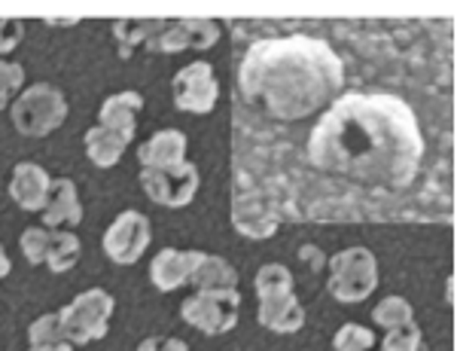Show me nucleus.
Segmentation results:
<instances>
[{"mask_svg":"<svg viewBox=\"0 0 457 351\" xmlns=\"http://www.w3.org/2000/svg\"><path fill=\"white\" fill-rule=\"evenodd\" d=\"M454 40L439 21H348V79L293 126L232 129V226L452 223Z\"/></svg>","mask_w":457,"mask_h":351,"instance_id":"1","label":"nucleus"},{"mask_svg":"<svg viewBox=\"0 0 457 351\" xmlns=\"http://www.w3.org/2000/svg\"><path fill=\"white\" fill-rule=\"evenodd\" d=\"M12 126L25 138H46L68 120V98L53 83H34L10 104Z\"/></svg>","mask_w":457,"mask_h":351,"instance_id":"2","label":"nucleus"},{"mask_svg":"<svg viewBox=\"0 0 457 351\" xmlns=\"http://www.w3.org/2000/svg\"><path fill=\"white\" fill-rule=\"evenodd\" d=\"M329 294H333L338 303L353 305L363 303L366 297L375 294L378 288V260L370 247H345L329 257Z\"/></svg>","mask_w":457,"mask_h":351,"instance_id":"3","label":"nucleus"},{"mask_svg":"<svg viewBox=\"0 0 457 351\" xmlns=\"http://www.w3.org/2000/svg\"><path fill=\"white\" fill-rule=\"evenodd\" d=\"M113 309H116L113 297L101 288H88L83 294H77L62 312H58L64 339H68L71 346H88V342L104 339L110 330Z\"/></svg>","mask_w":457,"mask_h":351,"instance_id":"4","label":"nucleus"},{"mask_svg":"<svg viewBox=\"0 0 457 351\" xmlns=\"http://www.w3.org/2000/svg\"><path fill=\"white\" fill-rule=\"evenodd\" d=\"M180 314L189 327H195V330H202L208 336L228 333L235 324H238L241 294H238V288L195 290L193 297L183 299Z\"/></svg>","mask_w":457,"mask_h":351,"instance_id":"5","label":"nucleus"},{"mask_svg":"<svg viewBox=\"0 0 457 351\" xmlns=\"http://www.w3.org/2000/svg\"><path fill=\"white\" fill-rule=\"evenodd\" d=\"M141 187L153 202L162 208H187L195 199L202 178L193 163H174L162 168H144L141 171Z\"/></svg>","mask_w":457,"mask_h":351,"instance_id":"6","label":"nucleus"},{"mask_svg":"<svg viewBox=\"0 0 457 351\" xmlns=\"http://www.w3.org/2000/svg\"><path fill=\"white\" fill-rule=\"evenodd\" d=\"M174 107L183 113H211L220 101V79L211 62H193L171 79Z\"/></svg>","mask_w":457,"mask_h":351,"instance_id":"7","label":"nucleus"},{"mask_svg":"<svg viewBox=\"0 0 457 351\" xmlns=\"http://www.w3.org/2000/svg\"><path fill=\"white\" fill-rule=\"evenodd\" d=\"M153 226L141 211H122L104 232V254L116 266H135L144 257V251L150 247Z\"/></svg>","mask_w":457,"mask_h":351,"instance_id":"8","label":"nucleus"},{"mask_svg":"<svg viewBox=\"0 0 457 351\" xmlns=\"http://www.w3.org/2000/svg\"><path fill=\"white\" fill-rule=\"evenodd\" d=\"M220 40V25L211 19H177L162 21L159 31L144 43L153 53H187V49H211Z\"/></svg>","mask_w":457,"mask_h":351,"instance_id":"9","label":"nucleus"},{"mask_svg":"<svg viewBox=\"0 0 457 351\" xmlns=\"http://www.w3.org/2000/svg\"><path fill=\"white\" fill-rule=\"evenodd\" d=\"M198 260H202V251L162 247V251L150 263V281H153V288L162 290V294L180 290L183 284H189V278H193Z\"/></svg>","mask_w":457,"mask_h":351,"instance_id":"10","label":"nucleus"},{"mask_svg":"<svg viewBox=\"0 0 457 351\" xmlns=\"http://www.w3.org/2000/svg\"><path fill=\"white\" fill-rule=\"evenodd\" d=\"M79 223H83V202H79L77 184L71 178L53 180L46 208H43V226L46 230H73Z\"/></svg>","mask_w":457,"mask_h":351,"instance_id":"11","label":"nucleus"},{"mask_svg":"<svg viewBox=\"0 0 457 351\" xmlns=\"http://www.w3.org/2000/svg\"><path fill=\"white\" fill-rule=\"evenodd\" d=\"M49 187L53 178L43 165L37 163H19L12 168V180H10V196L19 208L25 211H43L49 199Z\"/></svg>","mask_w":457,"mask_h":351,"instance_id":"12","label":"nucleus"},{"mask_svg":"<svg viewBox=\"0 0 457 351\" xmlns=\"http://www.w3.org/2000/svg\"><path fill=\"white\" fill-rule=\"evenodd\" d=\"M144 111V95L141 92H116V95H107L104 104L98 111V122L113 131H120L125 141L131 144L137 131V116Z\"/></svg>","mask_w":457,"mask_h":351,"instance_id":"13","label":"nucleus"},{"mask_svg":"<svg viewBox=\"0 0 457 351\" xmlns=\"http://www.w3.org/2000/svg\"><path fill=\"white\" fill-rule=\"evenodd\" d=\"M262 327L275 333H296L305 327V309H302L296 294H278L260 299V312H256Z\"/></svg>","mask_w":457,"mask_h":351,"instance_id":"14","label":"nucleus"},{"mask_svg":"<svg viewBox=\"0 0 457 351\" xmlns=\"http://www.w3.org/2000/svg\"><path fill=\"white\" fill-rule=\"evenodd\" d=\"M187 135L180 129H162L150 141H144L137 147V159H141L144 168H162V165H174L187 159Z\"/></svg>","mask_w":457,"mask_h":351,"instance_id":"15","label":"nucleus"},{"mask_svg":"<svg viewBox=\"0 0 457 351\" xmlns=\"http://www.w3.org/2000/svg\"><path fill=\"white\" fill-rule=\"evenodd\" d=\"M83 144H86V156H88V163L92 165H98V168H113L116 163L122 159V153L125 147H129V141L120 135V131H113V129H107V126H92L86 131V138H83Z\"/></svg>","mask_w":457,"mask_h":351,"instance_id":"16","label":"nucleus"},{"mask_svg":"<svg viewBox=\"0 0 457 351\" xmlns=\"http://www.w3.org/2000/svg\"><path fill=\"white\" fill-rule=\"evenodd\" d=\"M195 290H217V288H238V269L217 254H204L198 260L193 278H189Z\"/></svg>","mask_w":457,"mask_h":351,"instance_id":"17","label":"nucleus"},{"mask_svg":"<svg viewBox=\"0 0 457 351\" xmlns=\"http://www.w3.org/2000/svg\"><path fill=\"white\" fill-rule=\"evenodd\" d=\"M79 254H83V241L77 238V232H71V230H53L43 266H46L49 272L62 275V272H68V269L77 266Z\"/></svg>","mask_w":457,"mask_h":351,"instance_id":"18","label":"nucleus"},{"mask_svg":"<svg viewBox=\"0 0 457 351\" xmlns=\"http://www.w3.org/2000/svg\"><path fill=\"white\" fill-rule=\"evenodd\" d=\"M253 288H256V297L265 299V297H278V294H293L296 281H293V272L284 263H265L253 278Z\"/></svg>","mask_w":457,"mask_h":351,"instance_id":"19","label":"nucleus"},{"mask_svg":"<svg viewBox=\"0 0 457 351\" xmlns=\"http://www.w3.org/2000/svg\"><path fill=\"white\" fill-rule=\"evenodd\" d=\"M372 321L385 330H394V327L411 324L415 321V309L405 297H385L378 305L372 309Z\"/></svg>","mask_w":457,"mask_h":351,"instance_id":"20","label":"nucleus"},{"mask_svg":"<svg viewBox=\"0 0 457 351\" xmlns=\"http://www.w3.org/2000/svg\"><path fill=\"white\" fill-rule=\"evenodd\" d=\"M333 351H378V339L363 324H342L333 336Z\"/></svg>","mask_w":457,"mask_h":351,"instance_id":"21","label":"nucleus"},{"mask_svg":"<svg viewBox=\"0 0 457 351\" xmlns=\"http://www.w3.org/2000/svg\"><path fill=\"white\" fill-rule=\"evenodd\" d=\"M381 351H427L421 327L411 321V324H403V327H394V330H385Z\"/></svg>","mask_w":457,"mask_h":351,"instance_id":"22","label":"nucleus"},{"mask_svg":"<svg viewBox=\"0 0 457 351\" xmlns=\"http://www.w3.org/2000/svg\"><path fill=\"white\" fill-rule=\"evenodd\" d=\"M21 86H25V68H21L19 62L0 58V111H6V107L16 101Z\"/></svg>","mask_w":457,"mask_h":351,"instance_id":"23","label":"nucleus"},{"mask_svg":"<svg viewBox=\"0 0 457 351\" xmlns=\"http://www.w3.org/2000/svg\"><path fill=\"white\" fill-rule=\"evenodd\" d=\"M49 236H53V230H46V226H28V230L21 232L19 247L31 266H43V260H46V247H49Z\"/></svg>","mask_w":457,"mask_h":351,"instance_id":"24","label":"nucleus"},{"mask_svg":"<svg viewBox=\"0 0 457 351\" xmlns=\"http://www.w3.org/2000/svg\"><path fill=\"white\" fill-rule=\"evenodd\" d=\"M62 339H64V330H62L58 312L40 314V318L28 327V342H31V346H53V342H62Z\"/></svg>","mask_w":457,"mask_h":351,"instance_id":"25","label":"nucleus"},{"mask_svg":"<svg viewBox=\"0 0 457 351\" xmlns=\"http://www.w3.org/2000/svg\"><path fill=\"white\" fill-rule=\"evenodd\" d=\"M21 38H25V25L19 19H0V58L16 53Z\"/></svg>","mask_w":457,"mask_h":351,"instance_id":"26","label":"nucleus"},{"mask_svg":"<svg viewBox=\"0 0 457 351\" xmlns=\"http://www.w3.org/2000/svg\"><path fill=\"white\" fill-rule=\"evenodd\" d=\"M137 351H189V346L174 336H150L137 346Z\"/></svg>","mask_w":457,"mask_h":351,"instance_id":"27","label":"nucleus"},{"mask_svg":"<svg viewBox=\"0 0 457 351\" xmlns=\"http://www.w3.org/2000/svg\"><path fill=\"white\" fill-rule=\"evenodd\" d=\"M28 351H73V346L68 339H62V342H53V346H31Z\"/></svg>","mask_w":457,"mask_h":351,"instance_id":"28","label":"nucleus"},{"mask_svg":"<svg viewBox=\"0 0 457 351\" xmlns=\"http://www.w3.org/2000/svg\"><path fill=\"white\" fill-rule=\"evenodd\" d=\"M12 272V263H10V254H6V247L0 245V278H6Z\"/></svg>","mask_w":457,"mask_h":351,"instance_id":"29","label":"nucleus"}]
</instances>
